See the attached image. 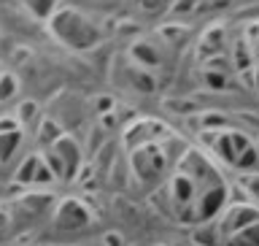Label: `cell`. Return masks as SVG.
Here are the masks:
<instances>
[{"label": "cell", "instance_id": "1", "mask_svg": "<svg viewBox=\"0 0 259 246\" xmlns=\"http://www.w3.org/2000/svg\"><path fill=\"white\" fill-rule=\"evenodd\" d=\"M52 30L70 49H92L100 44V30L76 8H60L52 16Z\"/></svg>", "mask_w": 259, "mask_h": 246}, {"label": "cell", "instance_id": "2", "mask_svg": "<svg viewBox=\"0 0 259 246\" xmlns=\"http://www.w3.org/2000/svg\"><path fill=\"white\" fill-rule=\"evenodd\" d=\"M213 149L224 162H230V165L238 168V170L254 168L256 160H259L256 146L251 144L248 135H243L240 130H216Z\"/></svg>", "mask_w": 259, "mask_h": 246}, {"label": "cell", "instance_id": "3", "mask_svg": "<svg viewBox=\"0 0 259 246\" xmlns=\"http://www.w3.org/2000/svg\"><path fill=\"white\" fill-rule=\"evenodd\" d=\"M40 154H44V160H46L49 170L54 173V179H73L81 165V149L70 135H62L60 141H54Z\"/></svg>", "mask_w": 259, "mask_h": 246}, {"label": "cell", "instance_id": "4", "mask_svg": "<svg viewBox=\"0 0 259 246\" xmlns=\"http://www.w3.org/2000/svg\"><path fill=\"white\" fill-rule=\"evenodd\" d=\"M92 225V211L78 198H62L54 208V227L62 233H78Z\"/></svg>", "mask_w": 259, "mask_h": 246}, {"label": "cell", "instance_id": "5", "mask_svg": "<svg viewBox=\"0 0 259 246\" xmlns=\"http://www.w3.org/2000/svg\"><path fill=\"white\" fill-rule=\"evenodd\" d=\"M165 168H167V157L159 144H146V146L133 149V170L138 179H143V182H151V179L159 182Z\"/></svg>", "mask_w": 259, "mask_h": 246}, {"label": "cell", "instance_id": "6", "mask_svg": "<svg viewBox=\"0 0 259 246\" xmlns=\"http://www.w3.org/2000/svg\"><path fill=\"white\" fill-rule=\"evenodd\" d=\"M16 182L24 187H40V184H52L54 173L49 170L44 154H27L22 160V165L16 168Z\"/></svg>", "mask_w": 259, "mask_h": 246}, {"label": "cell", "instance_id": "7", "mask_svg": "<svg viewBox=\"0 0 259 246\" xmlns=\"http://www.w3.org/2000/svg\"><path fill=\"white\" fill-rule=\"evenodd\" d=\"M22 146V125L0 130V165L11 162V157L16 154V149Z\"/></svg>", "mask_w": 259, "mask_h": 246}, {"label": "cell", "instance_id": "8", "mask_svg": "<svg viewBox=\"0 0 259 246\" xmlns=\"http://www.w3.org/2000/svg\"><path fill=\"white\" fill-rule=\"evenodd\" d=\"M35 135H38V144L44 146V149H49V146H52L54 141H60L65 133H62V127L57 125L54 119H40V125H38V130H35Z\"/></svg>", "mask_w": 259, "mask_h": 246}, {"label": "cell", "instance_id": "9", "mask_svg": "<svg viewBox=\"0 0 259 246\" xmlns=\"http://www.w3.org/2000/svg\"><path fill=\"white\" fill-rule=\"evenodd\" d=\"M224 246H259V222L243 227L224 241Z\"/></svg>", "mask_w": 259, "mask_h": 246}, {"label": "cell", "instance_id": "10", "mask_svg": "<svg viewBox=\"0 0 259 246\" xmlns=\"http://www.w3.org/2000/svg\"><path fill=\"white\" fill-rule=\"evenodd\" d=\"M16 92H19V81L14 73H0V103H8Z\"/></svg>", "mask_w": 259, "mask_h": 246}, {"label": "cell", "instance_id": "11", "mask_svg": "<svg viewBox=\"0 0 259 246\" xmlns=\"http://www.w3.org/2000/svg\"><path fill=\"white\" fill-rule=\"evenodd\" d=\"M240 187L248 192V198L259 206V170H254V173H243L240 176Z\"/></svg>", "mask_w": 259, "mask_h": 246}, {"label": "cell", "instance_id": "12", "mask_svg": "<svg viewBox=\"0 0 259 246\" xmlns=\"http://www.w3.org/2000/svg\"><path fill=\"white\" fill-rule=\"evenodd\" d=\"M30 117H38V106L27 100V103H22V106H19V111H16V122L22 125V130L30 125Z\"/></svg>", "mask_w": 259, "mask_h": 246}, {"label": "cell", "instance_id": "13", "mask_svg": "<svg viewBox=\"0 0 259 246\" xmlns=\"http://www.w3.org/2000/svg\"><path fill=\"white\" fill-rule=\"evenodd\" d=\"M105 243H108V246H121V235L119 233H108V235H105Z\"/></svg>", "mask_w": 259, "mask_h": 246}, {"label": "cell", "instance_id": "14", "mask_svg": "<svg viewBox=\"0 0 259 246\" xmlns=\"http://www.w3.org/2000/svg\"><path fill=\"white\" fill-rule=\"evenodd\" d=\"M6 227H8V217L0 214V230H6Z\"/></svg>", "mask_w": 259, "mask_h": 246}, {"label": "cell", "instance_id": "15", "mask_svg": "<svg viewBox=\"0 0 259 246\" xmlns=\"http://www.w3.org/2000/svg\"><path fill=\"white\" fill-rule=\"evenodd\" d=\"M254 76H256V87H259V62H256V68H254Z\"/></svg>", "mask_w": 259, "mask_h": 246}, {"label": "cell", "instance_id": "16", "mask_svg": "<svg viewBox=\"0 0 259 246\" xmlns=\"http://www.w3.org/2000/svg\"><path fill=\"white\" fill-rule=\"evenodd\" d=\"M0 73H3V71H0Z\"/></svg>", "mask_w": 259, "mask_h": 246}]
</instances>
